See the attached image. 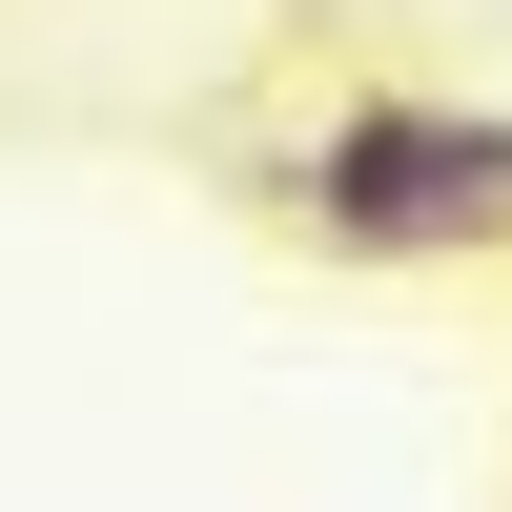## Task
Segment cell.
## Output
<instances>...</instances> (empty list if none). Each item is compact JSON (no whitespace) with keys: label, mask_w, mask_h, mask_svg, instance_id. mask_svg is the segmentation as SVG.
Segmentation results:
<instances>
[{"label":"cell","mask_w":512,"mask_h":512,"mask_svg":"<svg viewBox=\"0 0 512 512\" xmlns=\"http://www.w3.org/2000/svg\"><path fill=\"white\" fill-rule=\"evenodd\" d=\"M287 246L328 267H512V103H410V82H349L328 123H287L246 164Z\"/></svg>","instance_id":"cell-1"}]
</instances>
